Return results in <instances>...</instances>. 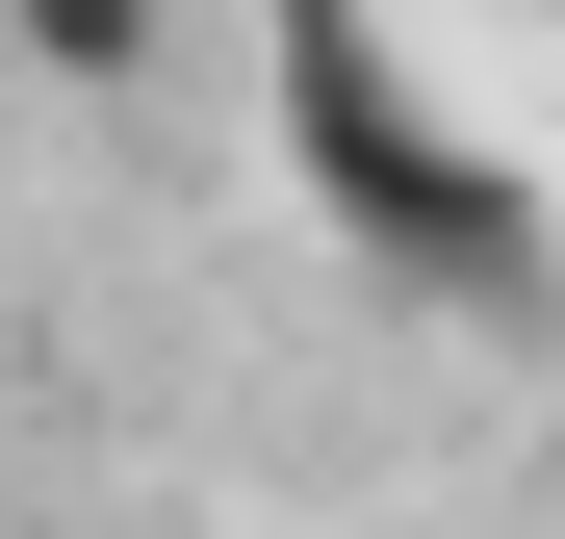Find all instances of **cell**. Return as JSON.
<instances>
[{
  "label": "cell",
  "mask_w": 565,
  "mask_h": 539,
  "mask_svg": "<svg viewBox=\"0 0 565 539\" xmlns=\"http://www.w3.org/2000/svg\"><path fill=\"white\" fill-rule=\"evenodd\" d=\"M282 180H309L386 283H437V309H540V206H514V154L386 52V0H282Z\"/></svg>",
  "instance_id": "6da1fadb"
},
{
  "label": "cell",
  "mask_w": 565,
  "mask_h": 539,
  "mask_svg": "<svg viewBox=\"0 0 565 539\" xmlns=\"http://www.w3.org/2000/svg\"><path fill=\"white\" fill-rule=\"evenodd\" d=\"M0 26H26L52 77H154V0H0Z\"/></svg>",
  "instance_id": "7a4b0ae2"
}]
</instances>
